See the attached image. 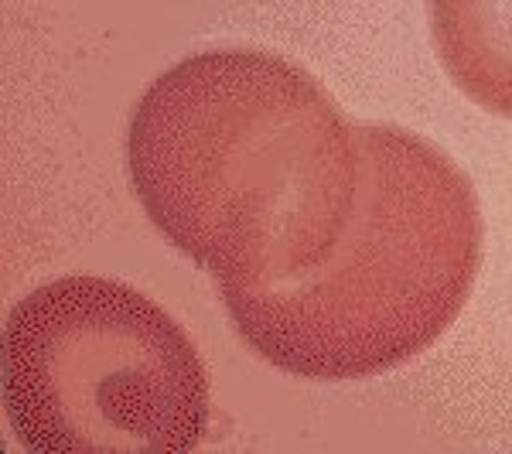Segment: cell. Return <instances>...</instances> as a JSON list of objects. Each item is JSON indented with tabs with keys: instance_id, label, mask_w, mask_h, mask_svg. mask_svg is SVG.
Listing matches in <instances>:
<instances>
[{
	"instance_id": "cell-1",
	"label": "cell",
	"mask_w": 512,
	"mask_h": 454,
	"mask_svg": "<svg viewBox=\"0 0 512 454\" xmlns=\"http://www.w3.org/2000/svg\"><path fill=\"white\" fill-rule=\"evenodd\" d=\"M127 171L154 229L216 287H267L332 260L359 205L362 140L301 65L219 48L144 89Z\"/></svg>"
},
{
	"instance_id": "cell-2",
	"label": "cell",
	"mask_w": 512,
	"mask_h": 454,
	"mask_svg": "<svg viewBox=\"0 0 512 454\" xmlns=\"http://www.w3.org/2000/svg\"><path fill=\"white\" fill-rule=\"evenodd\" d=\"M359 140V205L332 260L287 284L219 287L256 356L311 383L383 376L431 349L482 267V209L465 171L390 123H359Z\"/></svg>"
},
{
	"instance_id": "cell-3",
	"label": "cell",
	"mask_w": 512,
	"mask_h": 454,
	"mask_svg": "<svg viewBox=\"0 0 512 454\" xmlns=\"http://www.w3.org/2000/svg\"><path fill=\"white\" fill-rule=\"evenodd\" d=\"M4 414L28 454H192L209 369L158 301L69 274L21 297L0 338Z\"/></svg>"
},
{
	"instance_id": "cell-4",
	"label": "cell",
	"mask_w": 512,
	"mask_h": 454,
	"mask_svg": "<svg viewBox=\"0 0 512 454\" xmlns=\"http://www.w3.org/2000/svg\"><path fill=\"white\" fill-rule=\"evenodd\" d=\"M434 52L454 86L512 120V0H427Z\"/></svg>"
}]
</instances>
